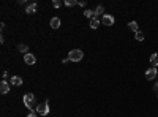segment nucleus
I'll list each match as a JSON object with an SVG mask.
<instances>
[{"mask_svg": "<svg viewBox=\"0 0 158 117\" xmlns=\"http://www.w3.org/2000/svg\"><path fill=\"white\" fill-rule=\"evenodd\" d=\"M82 57H84V52L81 49H73V51H70V54H68L70 62H81Z\"/></svg>", "mask_w": 158, "mask_h": 117, "instance_id": "obj_1", "label": "nucleus"}, {"mask_svg": "<svg viewBox=\"0 0 158 117\" xmlns=\"http://www.w3.org/2000/svg\"><path fill=\"white\" fill-rule=\"evenodd\" d=\"M24 104L30 109V111H33V108H35V95H33V93H25Z\"/></svg>", "mask_w": 158, "mask_h": 117, "instance_id": "obj_2", "label": "nucleus"}, {"mask_svg": "<svg viewBox=\"0 0 158 117\" xmlns=\"http://www.w3.org/2000/svg\"><path fill=\"white\" fill-rule=\"evenodd\" d=\"M37 114L48 116V114H49V104H48V103H40V104L37 106Z\"/></svg>", "mask_w": 158, "mask_h": 117, "instance_id": "obj_3", "label": "nucleus"}, {"mask_svg": "<svg viewBox=\"0 0 158 117\" xmlns=\"http://www.w3.org/2000/svg\"><path fill=\"white\" fill-rule=\"evenodd\" d=\"M158 75V71H157V68H149L147 71H145V78H147V81H152V79H155Z\"/></svg>", "mask_w": 158, "mask_h": 117, "instance_id": "obj_4", "label": "nucleus"}, {"mask_svg": "<svg viewBox=\"0 0 158 117\" xmlns=\"http://www.w3.org/2000/svg\"><path fill=\"white\" fill-rule=\"evenodd\" d=\"M101 22H103L105 25H112L114 22H115V19H114V16H111V14H103Z\"/></svg>", "mask_w": 158, "mask_h": 117, "instance_id": "obj_5", "label": "nucleus"}, {"mask_svg": "<svg viewBox=\"0 0 158 117\" xmlns=\"http://www.w3.org/2000/svg\"><path fill=\"white\" fill-rule=\"evenodd\" d=\"M24 62L27 65H35V62H37V58H35V56H33V54H25L24 56Z\"/></svg>", "mask_w": 158, "mask_h": 117, "instance_id": "obj_6", "label": "nucleus"}, {"mask_svg": "<svg viewBox=\"0 0 158 117\" xmlns=\"http://www.w3.org/2000/svg\"><path fill=\"white\" fill-rule=\"evenodd\" d=\"M11 84H13L14 87H19V85H22V78H21V76H11Z\"/></svg>", "mask_w": 158, "mask_h": 117, "instance_id": "obj_7", "label": "nucleus"}, {"mask_svg": "<svg viewBox=\"0 0 158 117\" xmlns=\"http://www.w3.org/2000/svg\"><path fill=\"white\" fill-rule=\"evenodd\" d=\"M37 8H38L37 3H29V5H27V8H25V13L27 14H33L37 11Z\"/></svg>", "mask_w": 158, "mask_h": 117, "instance_id": "obj_8", "label": "nucleus"}, {"mask_svg": "<svg viewBox=\"0 0 158 117\" xmlns=\"http://www.w3.org/2000/svg\"><path fill=\"white\" fill-rule=\"evenodd\" d=\"M0 92H2L3 95L10 92V84L6 82V81H2V84H0Z\"/></svg>", "mask_w": 158, "mask_h": 117, "instance_id": "obj_9", "label": "nucleus"}, {"mask_svg": "<svg viewBox=\"0 0 158 117\" xmlns=\"http://www.w3.org/2000/svg\"><path fill=\"white\" fill-rule=\"evenodd\" d=\"M128 29H130V30H133L134 33H136V32H139V25H138V22H136V21L128 22Z\"/></svg>", "mask_w": 158, "mask_h": 117, "instance_id": "obj_10", "label": "nucleus"}, {"mask_svg": "<svg viewBox=\"0 0 158 117\" xmlns=\"http://www.w3.org/2000/svg\"><path fill=\"white\" fill-rule=\"evenodd\" d=\"M51 27L52 29H59L60 27V18H52L51 19Z\"/></svg>", "mask_w": 158, "mask_h": 117, "instance_id": "obj_11", "label": "nucleus"}, {"mask_svg": "<svg viewBox=\"0 0 158 117\" xmlns=\"http://www.w3.org/2000/svg\"><path fill=\"white\" fill-rule=\"evenodd\" d=\"M150 63L153 65V68L158 67V54H152L150 56Z\"/></svg>", "mask_w": 158, "mask_h": 117, "instance_id": "obj_12", "label": "nucleus"}, {"mask_svg": "<svg viewBox=\"0 0 158 117\" xmlns=\"http://www.w3.org/2000/svg\"><path fill=\"white\" fill-rule=\"evenodd\" d=\"M84 16L88 19H93L95 18V10H84Z\"/></svg>", "mask_w": 158, "mask_h": 117, "instance_id": "obj_13", "label": "nucleus"}, {"mask_svg": "<svg viewBox=\"0 0 158 117\" xmlns=\"http://www.w3.org/2000/svg\"><path fill=\"white\" fill-rule=\"evenodd\" d=\"M98 25H100V21H98V18H93V19H90V27H92V29H98Z\"/></svg>", "mask_w": 158, "mask_h": 117, "instance_id": "obj_14", "label": "nucleus"}, {"mask_svg": "<svg viewBox=\"0 0 158 117\" xmlns=\"http://www.w3.org/2000/svg\"><path fill=\"white\" fill-rule=\"evenodd\" d=\"M103 13H105V8H103L101 5H98L97 8H95V18H98L100 14H103Z\"/></svg>", "mask_w": 158, "mask_h": 117, "instance_id": "obj_15", "label": "nucleus"}, {"mask_svg": "<svg viewBox=\"0 0 158 117\" xmlns=\"http://www.w3.org/2000/svg\"><path fill=\"white\" fill-rule=\"evenodd\" d=\"M134 38H136L138 41H142V40H144L145 37H144V33H142L141 30H139V32H136V33H134Z\"/></svg>", "mask_w": 158, "mask_h": 117, "instance_id": "obj_16", "label": "nucleus"}, {"mask_svg": "<svg viewBox=\"0 0 158 117\" xmlns=\"http://www.w3.org/2000/svg\"><path fill=\"white\" fill-rule=\"evenodd\" d=\"M18 48H19L21 52H24V56H25V54H29V52H27V51H29V46H27V44H19Z\"/></svg>", "mask_w": 158, "mask_h": 117, "instance_id": "obj_17", "label": "nucleus"}, {"mask_svg": "<svg viewBox=\"0 0 158 117\" xmlns=\"http://www.w3.org/2000/svg\"><path fill=\"white\" fill-rule=\"evenodd\" d=\"M65 5L67 6H74V5H78V2H76V0H65Z\"/></svg>", "mask_w": 158, "mask_h": 117, "instance_id": "obj_18", "label": "nucleus"}, {"mask_svg": "<svg viewBox=\"0 0 158 117\" xmlns=\"http://www.w3.org/2000/svg\"><path fill=\"white\" fill-rule=\"evenodd\" d=\"M52 6H54V8H60V6H62V2H60V0H54V2H52Z\"/></svg>", "mask_w": 158, "mask_h": 117, "instance_id": "obj_19", "label": "nucleus"}, {"mask_svg": "<svg viewBox=\"0 0 158 117\" xmlns=\"http://www.w3.org/2000/svg\"><path fill=\"white\" fill-rule=\"evenodd\" d=\"M78 5H81V6H86V0H81V2H78Z\"/></svg>", "mask_w": 158, "mask_h": 117, "instance_id": "obj_20", "label": "nucleus"}, {"mask_svg": "<svg viewBox=\"0 0 158 117\" xmlns=\"http://www.w3.org/2000/svg\"><path fill=\"white\" fill-rule=\"evenodd\" d=\"M6 76H8V73H6V71H3V73H2V78H3V81H5V78H6Z\"/></svg>", "mask_w": 158, "mask_h": 117, "instance_id": "obj_21", "label": "nucleus"}, {"mask_svg": "<svg viewBox=\"0 0 158 117\" xmlns=\"http://www.w3.org/2000/svg\"><path fill=\"white\" fill-rule=\"evenodd\" d=\"M35 116H37V114H35V112H33V111H32V112H30V114H29V116H27V117H35Z\"/></svg>", "mask_w": 158, "mask_h": 117, "instance_id": "obj_22", "label": "nucleus"}, {"mask_svg": "<svg viewBox=\"0 0 158 117\" xmlns=\"http://www.w3.org/2000/svg\"><path fill=\"white\" fill-rule=\"evenodd\" d=\"M153 89H155V90H157V97H158V82L155 84V87H153Z\"/></svg>", "mask_w": 158, "mask_h": 117, "instance_id": "obj_23", "label": "nucleus"}]
</instances>
